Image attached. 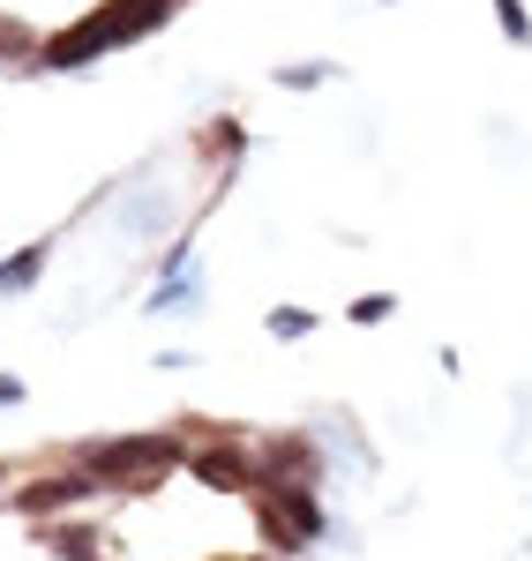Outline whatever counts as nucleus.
<instances>
[{
  "instance_id": "nucleus-5",
  "label": "nucleus",
  "mask_w": 532,
  "mask_h": 561,
  "mask_svg": "<svg viewBox=\"0 0 532 561\" xmlns=\"http://www.w3.org/2000/svg\"><path fill=\"white\" fill-rule=\"evenodd\" d=\"M173 8H180V0H105V8H90V23H98L105 53H121V45L166 31V15H173Z\"/></svg>"
},
{
  "instance_id": "nucleus-9",
  "label": "nucleus",
  "mask_w": 532,
  "mask_h": 561,
  "mask_svg": "<svg viewBox=\"0 0 532 561\" xmlns=\"http://www.w3.org/2000/svg\"><path fill=\"white\" fill-rule=\"evenodd\" d=\"M45 547H53L60 561H98V524H53Z\"/></svg>"
},
{
  "instance_id": "nucleus-14",
  "label": "nucleus",
  "mask_w": 532,
  "mask_h": 561,
  "mask_svg": "<svg viewBox=\"0 0 532 561\" xmlns=\"http://www.w3.org/2000/svg\"><path fill=\"white\" fill-rule=\"evenodd\" d=\"M263 330L293 345V337H308V330H315V314H308V307H270V322H263Z\"/></svg>"
},
{
  "instance_id": "nucleus-8",
  "label": "nucleus",
  "mask_w": 532,
  "mask_h": 561,
  "mask_svg": "<svg viewBox=\"0 0 532 561\" xmlns=\"http://www.w3.org/2000/svg\"><path fill=\"white\" fill-rule=\"evenodd\" d=\"M45 262H53V240H31V248H15V255L0 262V300H8V293H31V285L45 277Z\"/></svg>"
},
{
  "instance_id": "nucleus-16",
  "label": "nucleus",
  "mask_w": 532,
  "mask_h": 561,
  "mask_svg": "<svg viewBox=\"0 0 532 561\" xmlns=\"http://www.w3.org/2000/svg\"><path fill=\"white\" fill-rule=\"evenodd\" d=\"M203 142H211V158H240V128H233V121H218Z\"/></svg>"
},
{
  "instance_id": "nucleus-11",
  "label": "nucleus",
  "mask_w": 532,
  "mask_h": 561,
  "mask_svg": "<svg viewBox=\"0 0 532 561\" xmlns=\"http://www.w3.org/2000/svg\"><path fill=\"white\" fill-rule=\"evenodd\" d=\"M338 76V60H293V68H278V90H315Z\"/></svg>"
},
{
  "instance_id": "nucleus-6",
  "label": "nucleus",
  "mask_w": 532,
  "mask_h": 561,
  "mask_svg": "<svg viewBox=\"0 0 532 561\" xmlns=\"http://www.w3.org/2000/svg\"><path fill=\"white\" fill-rule=\"evenodd\" d=\"M256 465H263V486H315L322 479V449L308 434H270L256 449Z\"/></svg>"
},
{
  "instance_id": "nucleus-10",
  "label": "nucleus",
  "mask_w": 532,
  "mask_h": 561,
  "mask_svg": "<svg viewBox=\"0 0 532 561\" xmlns=\"http://www.w3.org/2000/svg\"><path fill=\"white\" fill-rule=\"evenodd\" d=\"M203 300V277H195V270H188V277H173V285H150V314H173V307H195Z\"/></svg>"
},
{
  "instance_id": "nucleus-2",
  "label": "nucleus",
  "mask_w": 532,
  "mask_h": 561,
  "mask_svg": "<svg viewBox=\"0 0 532 561\" xmlns=\"http://www.w3.org/2000/svg\"><path fill=\"white\" fill-rule=\"evenodd\" d=\"M256 524H263V539L278 554H301V547H315L330 531V510H322L315 486H263L256 494Z\"/></svg>"
},
{
  "instance_id": "nucleus-7",
  "label": "nucleus",
  "mask_w": 532,
  "mask_h": 561,
  "mask_svg": "<svg viewBox=\"0 0 532 561\" xmlns=\"http://www.w3.org/2000/svg\"><path fill=\"white\" fill-rule=\"evenodd\" d=\"M98 53H105V38H98V23H68V31H60V38H45L38 45V68H53V76H68V68H83V60H98Z\"/></svg>"
},
{
  "instance_id": "nucleus-1",
  "label": "nucleus",
  "mask_w": 532,
  "mask_h": 561,
  "mask_svg": "<svg viewBox=\"0 0 532 561\" xmlns=\"http://www.w3.org/2000/svg\"><path fill=\"white\" fill-rule=\"evenodd\" d=\"M188 465L180 449V427H158V434H121V442H76L68 449V472L98 479V486H121V494H150L158 479Z\"/></svg>"
},
{
  "instance_id": "nucleus-3",
  "label": "nucleus",
  "mask_w": 532,
  "mask_h": 561,
  "mask_svg": "<svg viewBox=\"0 0 532 561\" xmlns=\"http://www.w3.org/2000/svg\"><path fill=\"white\" fill-rule=\"evenodd\" d=\"M83 502H98V479H83V472H45V479H23L8 494V510H23L31 524L60 517V510H83Z\"/></svg>"
},
{
  "instance_id": "nucleus-13",
  "label": "nucleus",
  "mask_w": 532,
  "mask_h": 561,
  "mask_svg": "<svg viewBox=\"0 0 532 561\" xmlns=\"http://www.w3.org/2000/svg\"><path fill=\"white\" fill-rule=\"evenodd\" d=\"M495 23H502V38H510V45H532V8H525V0H495Z\"/></svg>"
},
{
  "instance_id": "nucleus-4",
  "label": "nucleus",
  "mask_w": 532,
  "mask_h": 561,
  "mask_svg": "<svg viewBox=\"0 0 532 561\" xmlns=\"http://www.w3.org/2000/svg\"><path fill=\"white\" fill-rule=\"evenodd\" d=\"M188 465H195V479L203 486H225V494H263V465L240 449V442H203V449H188Z\"/></svg>"
},
{
  "instance_id": "nucleus-15",
  "label": "nucleus",
  "mask_w": 532,
  "mask_h": 561,
  "mask_svg": "<svg viewBox=\"0 0 532 561\" xmlns=\"http://www.w3.org/2000/svg\"><path fill=\"white\" fill-rule=\"evenodd\" d=\"M390 314H398V300H390V293H360V300L346 307V322H390Z\"/></svg>"
},
{
  "instance_id": "nucleus-17",
  "label": "nucleus",
  "mask_w": 532,
  "mask_h": 561,
  "mask_svg": "<svg viewBox=\"0 0 532 561\" xmlns=\"http://www.w3.org/2000/svg\"><path fill=\"white\" fill-rule=\"evenodd\" d=\"M15 404H23V382H15V375H0V412H15Z\"/></svg>"
},
{
  "instance_id": "nucleus-12",
  "label": "nucleus",
  "mask_w": 532,
  "mask_h": 561,
  "mask_svg": "<svg viewBox=\"0 0 532 561\" xmlns=\"http://www.w3.org/2000/svg\"><path fill=\"white\" fill-rule=\"evenodd\" d=\"M8 60H31L38 68V31H23V23H0V68Z\"/></svg>"
}]
</instances>
